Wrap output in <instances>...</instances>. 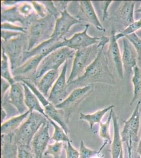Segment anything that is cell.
I'll list each match as a JSON object with an SVG mask.
<instances>
[{
    "label": "cell",
    "mask_w": 141,
    "mask_h": 158,
    "mask_svg": "<svg viewBox=\"0 0 141 158\" xmlns=\"http://www.w3.org/2000/svg\"><path fill=\"white\" fill-rule=\"evenodd\" d=\"M106 44L101 47L94 60L88 66L82 76L68 84L69 92L75 89L81 88L93 83H104L115 85V77L109 68V59L104 53V48Z\"/></svg>",
    "instance_id": "cell-1"
},
{
    "label": "cell",
    "mask_w": 141,
    "mask_h": 158,
    "mask_svg": "<svg viewBox=\"0 0 141 158\" xmlns=\"http://www.w3.org/2000/svg\"><path fill=\"white\" fill-rule=\"evenodd\" d=\"M56 20L57 18L54 15L48 14L44 18L37 19L31 23L27 32L29 40L27 51L32 50L51 39Z\"/></svg>",
    "instance_id": "cell-2"
},
{
    "label": "cell",
    "mask_w": 141,
    "mask_h": 158,
    "mask_svg": "<svg viewBox=\"0 0 141 158\" xmlns=\"http://www.w3.org/2000/svg\"><path fill=\"white\" fill-rule=\"evenodd\" d=\"M110 37L102 36L100 43L76 51L73 67L67 83L69 84L84 73L86 68L94 60L101 47L109 43Z\"/></svg>",
    "instance_id": "cell-3"
},
{
    "label": "cell",
    "mask_w": 141,
    "mask_h": 158,
    "mask_svg": "<svg viewBox=\"0 0 141 158\" xmlns=\"http://www.w3.org/2000/svg\"><path fill=\"white\" fill-rule=\"evenodd\" d=\"M47 118L38 112H32L20 128L12 134L16 144L30 146L33 137L44 123L48 121Z\"/></svg>",
    "instance_id": "cell-4"
},
{
    "label": "cell",
    "mask_w": 141,
    "mask_h": 158,
    "mask_svg": "<svg viewBox=\"0 0 141 158\" xmlns=\"http://www.w3.org/2000/svg\"><path fill=\"white\" fill-rule=\"evenodd\" d=\"M28 45L29 40L25 33L7 41L1 40V51L9 58L11 72L22 64V60L25 52L27 51Z\"/></svg>",
    "instance_id": "cell-5"
},
{
    "label": "cell",
    "mask_w": 141,
    "mask_h": 158,
    "mask_svg": "<svg viewBox=\"0 0 141 158\" xmlns=\"http://www.w3.org/2000/svg\"><path fill=\"white\" fill-rule=\"evenodd\" d=\"M76 51L68 47H63L54 51L45 56L39 64L35 76L34 84L50 70H59L60 67L66 60L74 58Z\"/></svg>",
    "instance_id": "cell-6"
},
{
    "label": "cell",
    "mask_w": 141,
    "mask_h": 158,
    "mask_svg": "<svg viewBox=\"0 0 141 158\" xmlns=\"http://www.w3.org/2000/svg\"><path fill=\"white\" fill-rule=\"evenodd\" d=\"M141 101H138L132 115L129 119L124 121V125L121 132L122 140L126 144L127 152L132 151L134 144L139 141V131L141 118Z\"/></svg>",
    "instance_id": "cell-7"
},
{
    "label": "cell",
    "mask_w": 141,
    "mask_h": 158,
    "mask_svg": "<svg viewBox=\"0 0 141 158\" xmlns=\"http://www.w3.org/2000/svg\"><path fill=\"white\" fill-rule=\"evenodd\" d=\"M21 82L24 83L29 86L31 90L35 94L39 100L43 108L44 109L45 113L48 117V120L51 119L61 126L64 130L66 134L68 135V122L66 121V117L65 115L64 112L62 110L58 109L56 106L50 102V101L46 99V97L39 91L36 88L35 85L32 81L29 80H23Z\"/></svg>",
    "instance_id": "cell-8"
},
{
    "label": "cell",
    "mask_w": 141,
    "mask_h": 158,
    "mask_svg": "<svg viewBox=\"0 0 141 158\" xmlns=\"http://www.w3.org/2000/svg\"><path fill=\"white\" fill-rule=\"evenodd\" d=\"M93 85L75 89L72 90L65 100L55 106L58 109L64 112L66 121L68 122L70 115L77 109L84 99L89 97L93 91Z\"/></svg>",
    "instance_id": "cell-9"
},
{
    "label": "cell",
    "mask_w": 141,
    "mask_h": 158,
    "mask_svg": "<svg viewBox=\"0 0 141 158\" xmlns=\"http://www.w3.org/2000/svg\"><path fill=\"white\" fill-rule=\"evenodd\" d=\"M45 56L43 55H36L27 61L12 72L13 77L16 82L29 80L34 83L35 76L38 68L42 60Z\"/></svg>",
    "instance_id": "cell-10"
},
{
    "label": "cell",
    "mask_w": 141,
    "mask_h": 158,
    "mask_svg": "<svg viewBox=\"0 0 141 158\" xmlns=\"http://www.w3.org/2000/svg\"><path fill=\"white\" fill-rule=\"evenodd\" d=\"M89 24L85 25V29L81 32L74 34L70 39L64 38L61 43V48L68 47L77 51L79 49L88 48L100 43L102 37H91L88 34Z\"/></svg>",
    "instance_id": "cell-11"
},
{
    "label": "cell",
    "mask_w": 141,
    "mask_h": 158,
    "mask_svg": "<svg viewBox=\"0 0 141 158\" xmlns=\"http://www.w3.org/2000/svg\"><path fill=\"white\" fill-rule=\"evenodd\" d=\"M68 67V60L65 62L61 74L52 87L48 95V100L54 106L62 102L68 96L70 92L66 80Z\"/></svg>",
    "instance_id": "cell-12"
},
{
    "label": "cell",
    "mask_w": 141,
    "mask_h": 158,
    "mask_svg": "<svg viewBox=\"0 0 141 158\" xmlns=\"http://www.w3.org/2000/svg\"><path fill=\"white\" fill-rule=\"evenodd\" d=\"M82 22L74 17L65 10L61 13V15L56 21V25L51 39L56 42H58L63 39L65 35L68 33L72 27Z\"/></svg>",
    "instance_id": "cell-13"
},
{
    "label": "cell",
    "mask_w": 141,
    "mask_h": 158,
    "mask_svg": "<svg viewBox=\"0 0 141 158\" xmlns=\"http://www.w3.org/2000/svg\"><path fill=\"white\" fill-rule=\"evenodd\" d=\"M50 124L48 121L44 123L32 140V148L36 158H43L48 146L49 140L51 139L49 133Z\"/></svg>",
    "instance_id": "cell-14"
},
{
    "label": "cell",
    "mask_w": 141,
    "mask_h": 158,
    "mask_svg": "<svg viewBox=\"0 0 141 158\" xmlns=\"http://www.w3.org/2000/svg\"><path fill=\"white\" fill-rule=\"evenodd\" d=\"M79 4L80 10L77 18L81 22H88L98 30L105 32L106 29L101 23L91 1H79Z\"/></svg>",
    "instance_id": "cell-15"
},
{
    "label": "cell",
    "mask_w": 141,
    "mask_h": 158,
    "mask_svg": "<svg viewBox=\"0 0 141 158\" xmlns=\"http://www.w3.org/2000/svg\"><path fill=\"white\" fill-rule=\"evenodd\" d=\"M123 49L122 59L124 72L127 76H130L133 72V69L138 65V54L132 44L126 38L123 40Z\"/></svg>",
    "instance_id": "cell-16"
},
{
    "label": "cell",
    "mask_w": 141,
    "mask_h": 158,
    "mask_svg": "<svg viewBox=\"0 0 141 158\" xmlns=\"http://www.w3.org/2000/svg\"><path fill=\"white\" fill-rule=\"evenodd\" d=\"M109 47L107 50V58L109 61H111L116 69L118 76L121 79L124 77V69L122 63V55L118 40L115 38V31H112V35L110 37Z\"/></svg>",
    "instance_id": "cell-17"
},
{
    "label": "cell",
    "mask_w": 141,
    "mask_h": 158,
    "mask_svg": "<svg viewBox=\"0 0 141 158\" xmlns=\"http://www.w3.org/2000/svg\"><path fill=\"white\" fill-rule=\"evenodd\" d=\"M9 102L15 106L20 114L28 111L25 105L24 90L22 82H15L11 85L9 92Z\"/></svg>",
    "instance_id": "cell-18"
},
{
    "label": "cell",
    "mask_w": 141,
    "mask_h": 158,
    "mask_svg": "<svg viewBox=\"0 0 141 158\" xmlns=\"http://www.w3.org/2000/svg\"><path fill=\"white\" fill-rule=\"evenodd\" d=\"M1 23L4 22H9L14 24L19 22L22 24L23 27L28 28L30 25L34 20L39 18L38 16H34L31 18H27L23 16L20 13L18 8V5L10 7L6 9L1 10Z\"/></svg>",
    "instance_id": "cell-19"
},
{
    "label": "cell",
    "mask_w": 141,
    "mask_h": 158,
    "mask_svg": "<svg viewBox=\"0 0 141 158\" xmlns=\"http://www.w3.org/2000/svg\"><path fill=\"white\" fill-rule=\"evenodd\" d=\"M135 4V1H122L116 11V18L125 27L135 22L134 13Z\"/></svg>",
    "instance_id": "cell-20"
},
{
    "label": "cell",
    "mask_w": 141,
    "mask_h": 158,
    "mask_svg": "<svg viewBox=\"0 0 141 158\" xmlns=\"http://www.w3.org/2000/svg\"><path fill=\"white\" fill-rule=\"evenodd\" d=\"M112 121L114 128V135L111 143L112 158H119L123 149V141L120 131V126L118 122V118L114 112L113 111Z\"/></svg>",
    "instance_id": "cell-21"
},
{
    "label": "cell",
    "mask_w": 141,
    "mask_h": 158,
    "mask_svg": "<svg viewBox=\"0 0 141 158\" xmlns=\"http://www.w3.org/2000/svg\"><path fill=\"white\" fill-rule=\"evenodd\" d=\"M31 112L28 110L26 112L15 116L2 123L1 126V135H9L14 133L20 128L26 118L29 117Z\"/></svg>",
    "instance_id": "cell-22"
},
{
    "label": "cell",
    "mask_w": 141,
    "mask_h": 158,
    "mask_svg": "<svg viewBox=\"0 0 141 158\" xmlns=\"http://www.w3.org/2000/svg\"><path fill=\"white\" fill-rule=\"evenodd\" d=\"M59 76V70H50L45 74L36 84V88L45 97H48V92L53 86Z\"/></svg>",
    "instance_id": "cell-23"
},
{
    "label": "cell",
    "mask_w": 141,
    "mask_h": 158,
    "mask_svg": "<svg viewBox=\"0 0 141 158\" xmlns=\"http://www.w3.org/2000/svg\"><path fill=\"white\" fill-rule=\"evenodd\" d=\"M22 85L24 90L25 105L28 110L31 112L35 111L41 113L47 118L48 120V117L45 113L44 109L42 107L41 103L39 102L38 97L25 83L22 82Z\"/></svg>",
    "instance_id": "cell-24"
},
{
    "label": "cell",
    "mask_w": 141,
    "mask_h": 158,
    "mask_svg": "<svg viewBox=\"0 0 141 158\" xmlns=\"http://www.w3.org/2000/svg\"><path fill=\"white\" fill-rule=\"evenodd\" d=\"M1 158H18V145L13 140L12 134L2 135Z\"/></svg>",
    "instance_id": "cell-25"
},
{
    "label": "cell",
    "mask_w": 141,
    "mask_h": 158,
    "mask_svg": "<svg viewBox=\"0 0 141 158\" xmlns=\"http://www.w3.org/2000/svg\"><path fill=\"white\" fill-rule=\"evenodd\" d=\"M114 107V106L113 105L104 108L103 109L97 111L95 112L94 113H92V114H84V113H80V119L81 120L88 122V123L89 124V128L92 129L95 124L97 123L100 124L101 122L102 118H103L104 116L105 115L106 113L113 109Z\"/></svg>",
    "instance_id": "cell-26"
},
{
    "label": "cell",
    "mask_w": 141,
    "mask_h": 158,
    "mask_svg": "<svg viewBox=\"0 0 141 158\" xmlns=\"http://www.w3.org/2000/svg\"><path fill=\"white\" fill-rule=\"evenodd\" d=\"M133 85V97L131 102L130 105H132L141 94V69L136 65L133 69V76L132 78Z\"/></svg>",
    "instance_id": "cell-27"
},
{
    "label": "cell",
    "mask_w": 141,
    "mask_h": 158,
    "mask_svg": "<svg viewBox=\"0 0 141 158\" xmlns=\"http://www.w3.org/2000/svg\"><path fill=\"white\" fill-rule=\"evenodd\" d=\"M1 52L2 57L1 61V77L6 80L10 83V85H12L16 81H15L14 77H12L10 72L9 58L3 51H1Z\"/></svg>",
    "instance_id": "cell-28"
},
{
    "label": "cell",
    "mask_w": 141,
    "mask_h": 158,
    "mask_svg": "<svg viewBox=\"0 0 141 158\" xmlns=\"http://www.w3.org/2000/svg\"><path fill=\"white\" fill-rule=\"evenodd\" d=\"M48 121L54 128L53 134L51 140L55 141L56 142H68L70 141L68 135L66 134L64 130L61 126L56 123L51 119H49Z\"/></svg>",
    "instance_id": "cell-29"
},
{
    "label": "cell",
    "mask_w": 141,
    "mask_h": 158,
    "mask_svg": "<svg viewBox=\"0 0 141 158\" xmlns=\"http://www.w3.org/2000/svg\"><path fill=\"white\" fill-rule=\"evenodd\" d=\"M113 110H111L109 114L107 120L105 123L101 122L100 124V129H99V135L102 139L106 140V141L110 143H112L110 132V128L111 124V120H112V113Z\"/></svg>",
    "instance_id": "cell-30"
},
{
    "label": "cell",
    "mask_w": 141,
    "mask_h": 158,
    "mask_svg": "<svg viewBox=\"0 0 141 158\" xmlns=\"http://www.w3.org/2000/svg\"><path fill=\"white\" fill-rule=\"evenodd\" d=\"M140 29H141V18L138 21L128 25L124 30L122 31L121 32L115 34V38L117 40L121 38H125L127 35L135 33L137 31Z\"/></svg>",
    "instance_id": "cell-31"
},
{
    "label": "cell",
    "mask_w": 141,
    "mask_h": 158,
    "mask_svg": "<svg viewBox=\"0 0 141 158\" xmlns=\"http://www.w3.org/2000/svg\"><path fill=\"white\" fill-rule=\"evenodd\" d=\"M63 142H55L48 144L44 155L45 156H51L53 158H60L62 151Z\"/></svg>",
    "instance_id": "cell-32"
},
{
    "label": "cell",
    "mask_w": 141,
    "mask_h": 158,
    "mask_svg": "<svg viewBox=\"0 0 141 158\" xmlns=\"http://www.w3.org/2000/svg\"><path fill=\"white\" fill-rule=\"evenodd\" d=\"M35 154L30 146H18V158H35Z\"/></svg>",
    "instance_id": "cell-33"
},
{
    "label": "cell",
    "mask_w": 141,
    "mask_h": 158,
    "mask_svg": "<svg viewBox=\"0 0 141 158\" xmlns=\"http://www.w3.org/2000/svg\"><path fill=\"white\" fill-rule=\"evenodd\" d=\"M125 38L129 40L134 46L138 54V59L141 61V38L136 33L127 35Z\"/></svg>",
    "instance_id": "cell-34"
},
{
    "label": "cell",
    "mask_w": 141,
    "mask_h": 158,
    "mask_svg": "<svg viewBox=\"0 0 141 158\" xmlns=\"http://www.w3.org/2000/svg\"><path fill=\"white\" fill-rule=\"evenodd\" d=\"M80 158H92L97 154V150L89 149L84 144L83 141H81L80 147Z\"/></svg>",
    "instance_id": "cell-35"
},
{
    "label": "cell",
    "mask_w": 141,
    "mask_h": 158,
    "mask_svg": "<svg viewBox=\"0 0 141 158\" xmlns=\"http://www.w3.org/2000/svg\"><path fill=\"white\" fill-rule=\"evenodd\" d=\"M1 30H9L18 32L23 33L27 34V29L23 27H20L18 25H15L14 24L4 22L1 23Z\"/></svg>",
    "instance_id": "cell-36"
},
{
    "label": "cell",
    "mask_w": 141,
    "mask_h": 158,
    "mask_svg": "<svg viewBox=\"0 0 141 158\" xmlns=\"http://www.w3.org/2000/svg\"><path fill=\"white\" fill-rule=\"evenodd\" d=\"M31 3L32 4L36 14L38 15L39 18H44L48 15L46 8L41 2L39 3L37 1H31Z\"/></svg>",
    "instance_id": "cell-37"
},
{
    "label": "cell",
    "mask_w": 141,
    "mask_h": 158,
    "mask_svg": "<svg viewBox=\"0 0 141 158\" xmlns=\"http://www.w3.org/2000/svg\"><path fill=\"white\" fill-rule=\"evenodd\" d=\"M66 158H80V152L72 144L71 141L67 142Z\"/></svg>",
    "instance_id": "cell-38"
},
{
    "label": "cell",
    "mask_w": 141,
    "mask_h": 158,
    "mask_svg": "<svg viewBox=\"0 0 141 158\" xmlns=\"http://www.w3.org/2000/svg\"><path fill=\"white\" fill-rule=\"evenodd\" d=\"M99 4L101 10L102 12V19L105 21L108 18V9L109 6L112 3V1H97Z\"/></svg>",
    "instance_id": "cell-39"
},
{
    "label": "cell",
    "mask_w": 141,
    "mask_h": 158,
    "mask_svg": "<svg viewBox=\"0 0 141 158\" xmlns=\"http://www.w3.org/2000/svg\"><path fill=\"white\" fill-rule=\"evenodd\" d=\"M23 33L18 32L12 31L3 30H1V36L2 40L4 41H7L9 40L15 38L16 36H19L20 35Z\"/></svg>",
    "instance_id": "cell-40"
},
{
    "label": "cell",
    "mask_w": 141,
    "mask_h": 158,
    "mask_svg": "<svg viewBox=\"0 0 141 158\" xmlns=\"http://www.w3.org/2000/svg\"><path fill=\"white\" fill-rule=\"evenodd\" d=\"M1 102L3 101L4 95L6 94V92L11 87L10 83L6 81L5 79L1 77Z\"/></svg>",
    "instance_id": "cell-41"
},
{
    "label": "cell",
    "mask_w": 141,
    "mask_h": 158,
    "mask_svg": "<svg viewBox=\"0 0 141 158\" xmlns=\"http://www.w3.org/2000/svg\"><path fill=\"white\" fill-rule=\"evenodd\" d=\"M70 1H53L54 4L56 7L57 10L59 12L61 13L66 10V7L68 6V4H69Z\"/></svg>",
    "instance_id": "cell-42"
},
{
    "label": "cell",
    "mask_w": 141,
    "mask_h": 158,
    "mask_svg": "<svg viewBox=\"0 0 141 158\" xmlns=\"http://www.w3.org/2000/svg\"><path fill=\"white\" fill-rule=\"evenodd\" d=\"M1 121H2V123H3V121L5 120V118H6V115H7L6 112V111L4 110L3 106L1 107Z\"/></svg>",
    "instance_id": "cell-43"
},
{
    "label": "cell",
    "mask_w": 141,
    "mask_h": 158,
    "mask_svg": "<svg viewBox=\"0 0 141 158\" xmlns=\"http://www.w3.org/2000/svg\"><path fill=\"white\" fill-rule=\"evenodd\" d=\"M137 152L138 153L139 156L141 158V139L139 141V145L138 146V148H137Z\"/></svg>",
    "instance_id": "cell-44"
},
{
    "label": "cell",
    "mask_w": 141,
    "mask_h": 158,
    "mask_svg": "<svg viewBox=\"0 0 141 158\" xmlns=\"http://www.w3.org/2000/svg\"><path fill=\"white\" fill-rule=\"evenodd\" d=\"M128 157L129 158H132V151H128Z\"/></svg>",
    "instance_id": "cell-45"
},
{
    "label": "cell",
    "mask_w": 141,
    "mask_h": 158,
    "mask_svg": "<svg viewBox=\"0 0 141 158\" xmlns=\"http://www.w3.org/2000/svg\"><path fill=\"white\" fill-rule=\"evenodd\" d=\"M119 158H124V155H123V150L122 151L121 153V155H120V157Z\"/></svg>",
    "instance_id": "cell-46"
},
{
    "label": "cell",
    "mask_w": 141,
    "mask_h": 158,
    "mask_svg": "<svg viewBox=\"0 0 141 158\" xmlns=\"http://www.w3.org/2000/svg\"><path fill=\"white\" fill-rule=\"evenodd\" d=\"M136 13H141V5L140 6V7L136 11H135Z\"/></svg>",
    "instance_id": "cell-47"
},
{
    "label": "cell",
    "mask_w": 141,
    "mask_h": 158,
    "mask_svg": "<svg viewBox=\"0 0 141 158\" xmlns=\"http://www.w3.org/2000/svg\"><path fill=\"white\" fill-rule=\"evenodd\" d=\"M139 158H140V157H139Z\"/></svg>",
    "instance_id": "cell-48"
}]
</instances>
